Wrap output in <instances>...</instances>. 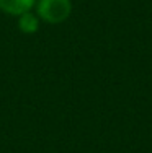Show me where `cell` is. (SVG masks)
I'll return each instance as SVG.
<instances>
[{
	"instance_id": "3",
	"label": "cell",
	"mask_w": 152,
	"mask_h": 153,
	"mask_svg": "<svg viewBox=\"0 0 152 153\" xmlns=\"http://www.w3.org/2000/svg\"><path fill=\"white\" fill-rule=\"evenodd\" d=\"M18 18V28H20L21 33L25 34H34L36 31L39 30V25H41V20L36 15V12H26L23 15L16 16Z\"/></svg>"
},
{
	"instance_id": "2",
	"label": "cell",
	"mask_w": 152,
	"mask_h": 153,
	"mask_svg": "<svg viewBox=\"0 0 152 153\" xmlns=\"http://www.w3.org/2000/svg\"><path fill=\"white\" fill-rule=\"evenodd\" d=\"M36 5V0H0V10L10 16H20L31 12Z\"/></svg>"
},
{
	"instance_id": "1",
	"label": "cell",
	"mask_w": 152,
	"mask_h": 153,
	"mask_svg": "<svg viewBox=\"0 0 152 153\" xmlns=\"http://www.w3.org/2000/svg\"><path fill=\"white\" fill-rule=\"evenodd\" d=\"M34 10L41 21L49 25H61L70 16L72 2L70 0H36Z\"/></svg>"
}]
</instances>
